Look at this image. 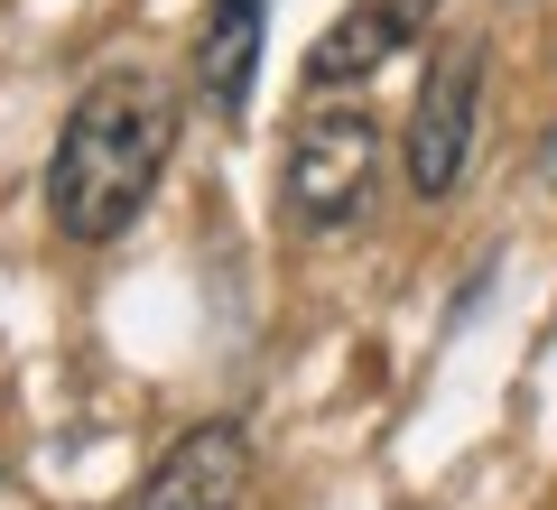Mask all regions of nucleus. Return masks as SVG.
<instances>
[{"label": "nucleus", "instance_id": "4", "mask_svg": "<svg viewBox=\"0 0 557 510\" xmlns=\"http://www.w3.org/2000/svg\"><path fill=\"white\" fill-rule=\"evenodd\" d=\"M242 492H251V436L233 418H205L159 455L131 510H242Z\"/></svg>", "mask_w": 557, "mask_h": 510}, {"label": "nucleus", "instance_id": "6", "mask_svg": "<svg viewBox=\"0 0 557 510\" xmlns=\"http://www.w3.org/2000/svg\"><path fill=\"white\" fill-rule=\"evenodd\" d=\"M260 28H270V0H214V10H205V38H196V94L214 102L223 121L251 102V75H260Z\"/></svg>", "mask_w": 557, "mask_h": 510}, {"label": "nucleus", "instance_id": "1", "mask_svg": "<svg viewBox=\"0 0 557 510\" xmlns=\"http://www.w3.org/2000/svg\"><path fill=\"white\" fill-rule=\"evenodd\" d=\"M168 149H177V94L139 65H112L75 94L47 158V214L75 241H121L139 223V204L159 196Z\"/></svg>", "mask_w": 557, "mask_h": 510}, {"label": "nucleus", "instance_id": "3", "mask_svg": "<svg viewBox=\"0 0 557 510\" xmlns=\"http://www.w3.org/2000/svg\"><path fill=\"white\" fill-rule=\"evenodd\" d=\"M474 112H483V38H437L428 75H418V102H409V186L418 196H446L474 158Z\"/></svg>", "mask_w": 557, "mask_h": 510}, {"label": "nucleus", "instance_id": "5", "mask_svg": "<svg viewBox=\"0 0 557 510\" xmlns=\"http://www.w3.org/2000/svg\"><path fill=\"white\" fill-rule=\"evenodd\" d=\"M428 20H437V0H354V10H344V20L307 47V84H317V94H335V84L381 75L409 38H428Z\"/></svg>", "mask_w": 557, "mask_h": 510}, {"label": "nucleus", "instance_id": "2", "mask_svg": "<svg viewBox=\"0 0 557 510\" xmlns=\"http://www.w3.org/2000/svg\"><path fill=\"white\" fill-rule=\"evenodd\" d=\"M372 177H381V121L362 112V102H317V112L298 121V139H288V167H278L288 223H298V233L354 223L362 196H372Z\"/></svg>", "mask_w": 557, "mask_h": 510}]
</instances>
